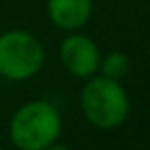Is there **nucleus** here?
I'll return each mask as SVG.
<instances>
[{
	"instance_id": "obj_1",
	"label": "nucleus",
	"mask_w": 150,
	"mask_h": 150,
	"mask_svg": "<svg viewBox=\"0 0 150 150\" xmlns=\"http://www.w3.org/2000/svg\"><path fill=\"white\" fill-rule=\"evenodd\" d=\"M62 134V115L47 101H29L21 105L11 121L8 136L19 150H43Z\"/></svg>"
},
{
	"instance_id": "obj_2",
	"label": "nucleus",
	"mask_w": 150,
	"mask_h": 150,
	"mask_svg": "<svg viewBox=\"0 0 150 150\" xmlns=\"http://www.w3.org/2000/svg\"><path fill=\"white\" fill-rule=\"evenodd\" d=\"M80 109L91 125L115 129L129 115V97L119 80L95 74L80 91Z\"/></svg>"
},
{
	"instance_id": "obj_3",
	"label": "nucleus",
	"mask_w": 150,
	"mask_h": 150,
	"mask_svg": "<svg viewBox=\"0 0 150 150\" xmlns=\"http://www.w3.org/2000/svg\"><path fill=\"white\" fill-rule=\"evenodd\" d=\"M45 62L41 41L23 29H11L0 35V76L23 82L39 74Z\"/></svg>"
},
{
	"instance_id": "obj_4",
	"label": "nucleus",
	"mask_w": 150,
	"mask_h": 150,
	"mask_svg": "<svg viewBox=\"0 0 150 150\" xmlns=\"http://www.w3.org/2000/svg\"><path fill=\"white\" fill-rule=\"evenodd\" d=\"M60 62L72 76L91 78L99 72L101 52L91 37L82 33H72L60 45Z\"/></svg>"
},
{
	"instance_id": "obj_5",
	"label": "nucleus",
	"mask_w": 150,
	"mask_h": 150,
	"mask_svg": "<svg viewBox=\"0 0 150 150\" xmlns=\"http://www.w3.org/2000/svg\"><path fill=\"white\" fill-rule=\"evenodd\" d=\"M93 0H47V17L62 31H76L88 23Z\"/></svg>"
},
{
	"instance_id": "obj_6",
	"label": "nucleus",
	"mask_w": 150,
	"mask_h": 150,
	"mask_svg": "<svg viewBox=\"0 0 150 150\" xmlns=\"http://www.w3.org/2000/svg\"><path fill=\"white\" fill-rule=\"evenodd\" d=\"M129 70V58L123 52H109L105 58H101L99 72L111 80H121Z\"/></svg>"
},
{
	"instance_id": "obj_7",
	"label": "nucleus",
	"mask_w": 150,
	"mask_h": 150,
	"mask_svg": "<svg viewBox=\"0 0 150 150\" xmlns=\"http://www.w3.org/2000/svg\"><path fill=\"white\" fill-rule=\"evenodd\" d=\"M43 150H70V148H68V146H62V144H56V142H54V144H50V146H47V148H43Z\"/></svg>"
},
{
	"instance_id": "obj_8",
	"label": "nucleus",
	"mask_w": 150,
	"mask_h": 150,
	"mask_svg": "<svg viewBox=\"0 0 150 150\" xmlns=\"http://www.w3.org/2000/svg\"><path fill=\"white\" fill-rule=\"evenodd\" d=\"M148 52H150V37H148Z\"/></svg>"
},
{
	"instance_id": "obj_9",
	"label": "nucleus",
	"mask_w": 150,
	"mask_h": 150,
	"mask_svg": "<svg viewBox=\"0 0 150 150\" xmlns=\"http://www.w3.org/2000/svg\"><path fill=\"white\" fill-rule=\"evenodd\" d=\"M0 150H2V146H0Z\"/></svg>"
}]
</instances>
